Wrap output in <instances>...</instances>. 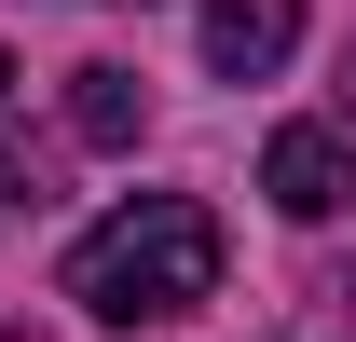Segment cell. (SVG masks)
Returning a JSON list of instances; mask_svg holds the SVG:
<instances>
[{
  "label": "cell",
  "instance_id": "5b68a950",
  "mask_svg": "<svg viewBox=\"0 0 356 342\" xmlns=\"http://www.w3.org/2000/svg\"><path fill=\"white\" fill-rule=\"evenodd\" d=\"M343 110H356V42H343Z\"/></svg>",
  "mask_w": 356,
  "mask_h": 342
},
{
  "label": "cell",
  "instance_id": "3957f363",
  "mask_svg": "<svg viewBox=\"0 0 356 342\" xmlns=\"http://www.w3.org/2000/svg\"><path fill=\"white\" fill-rule=\"evenodd\" d=\"M288 42H302V14H288V0H206V69H220V83L288 69Z\"/></svg>",
  "mask_w": 356,
  "mask_h": 342
},
{
  "label": "cell",
  "instance_id": "277c9868",
  "mask_svg": "<svg viewBox=\"0 0 356 342\" xmlns=\"http://www.w3.org/2000/svg\"><path fill=\"white\" fill-rule=\"evenodd\" d=\"M137 124H151V96H137V69H110V55H96V69H69V137H96V151H124Z\"/></svg>",
  "mask_w": 356,
  "mask_h": 342
},
{
  "label": "cell",
  "instance_id": "6da1fadb",
  "mask_svg": "<svg viewBox=\"0 0 356 342\" xmlns=\"http://www.w3.org/2000/svg\"><path fill=\"white\" fill-rule=\"evenodd\" d=\"M69 301H83L96 329H165L192 301H220V219L192 206V192H137L110 206L69 247Z\"/></svg>",
  "mask_w": 356,
  "mask_h": 342
},
{
  "label": "cell",
  "instance_id": "8992f818",
  "mask_svg": "<svg viewBox=\"0 0 356 342\" xmlns=\"http://www.w3.org/2000/svg\"><path fill=\"white\" fill-rule=\"evenodd\" d=\"M0 83H14V55H0Z\"/></svg>",
  "mask_w": 356,
  "mask_h": 342
},
{
  "label": "cell",
  "instance_id": "7a4b0ae2",
  "mask_svg": "<svg viewBox=\"0 0 356 342\" xmlns=\"http://www.w3.org/2000/svg\"><path fill=\"white\" fill-rule=\"evenodd\" d=\"M261 192H274L288 219H343V206H356V151H343L329 124H288V137L261 151Z\"/></svg>",
  "mask_w": 356,
  "mask_h": 342
}]
</instances>
